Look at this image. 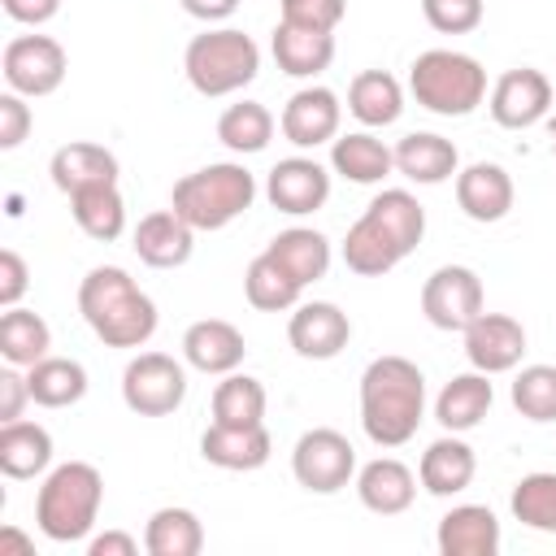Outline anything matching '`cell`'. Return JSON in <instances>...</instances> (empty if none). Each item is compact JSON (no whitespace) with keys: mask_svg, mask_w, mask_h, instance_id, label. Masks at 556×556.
Here are the masks:
<instances>
[{"mask_svg":"<svg viewBox=\"0 0 556 556\" xmlns=\"http://www.w3.org/2000/svg\"><path fill=\"white\" fill-rule=\"evenodd\" d=\"M426 421V374L408 356H374L361 374V430L374 447H404Z\"/></svg>","mask_w":556,"mask_h":556,"instance_id":"obj_1","label":"cell"},{"mask_svg":"<svg viewBox=\"0 0 556 556\" xmlns=\"http://www.w3.org/2000/svg\"><path fill=\"white\" fill-rule=\"evenodd\" d=\"M78 313L104 348H126V352H139L161 321L152 295L122 265L87 269V278L78 282Z\"/></svg>","mask_w":556,"mask_h":556,"instance_id":"obj_2","label":"cell"},{"mask_svg":"<svg viewBox=\"0 0 556 556\" xmlns=\"http://www.w3.org/2000/svg\"><path fill=\"white\" fill-rule=\"evenodd\" d=\"M104 504V473L91 460L52 465L35 495V526L52 543H83L96 530Z\"/></svg>","mask_w":556,"mask_h":556,"instance_id":"obj_3","label":"cell"},{"mask_svg":"<svg viewBox=\"0 0 556 556\" xmlns=\"http://www.w3.org/2000/svg\"><path fill=\"white\" fill-rule=\"evenodd\" d=\"M252 200H256V174L243 161H213L204 169H191L169 191V208L195 230L230 226L252 208Z\"/></svg>","mask_w":556,"mask_h":556,"instance_id":"obj_4","label":"cell"},{"mask_svg":"<svg viewBox=\"0 0 556 556\" xmlns=\"http://www.w3.org/2000/svg\"><path fill=\"white\" fill-rule=\"evenodd\" d=\"M408 96L434 117H469L486 100V70L456 48H430L408 65Z\"/></svg>","mask_w":556,"mask_h":556,"instance_id":"obj_5","label":"cell"},{"mask_svg":"<svg viewBox=\"0 0 556 556\" xmlns=\"http://www.w3.org/2000/svg\"><path fill=\"white\" fill-rule=\"evenodd\" d=\"M182 74L187 83L208 96V100H222V96H235L243 91L256 74H261V48L248 30L239 26H208L204 35H195L182 52Z\"/></svg>","mask_w":556,"mask_h":556,"instance_id":"obj_6","label":"cell"},{"mask_svg":"<svg viewBox=\"0 0 556 556\" xmlns=\"http://www.w3.org/2000/svg\"><path fill=\"white\" fill-rule=\"evenodd\" d=\"M187 400V369L169 352H135L122 369V404L139 417H169Z\"/></svg>","mask_w":556,"mask_h":556,"instance_id":"obj_7","label":"cell"},{"mask_svg":"<svg viewBox=\"0 0 556 556\" xmlns=\"http://www.w3.org/2000/svg\"><path fill=\"white\" fill-rule=\"evenodd\" d=\"M291 473L304 491L334 495L348 482H356V447L348 443V434H339L330 426H313L291 447Z\"/></svg>","mask_w":556,"mask_h":556,"instance_id":"obj_8","label":"cell"},{"mask_svg":"<svg viewBox=\"0 0 556 556\" xmlns=\"http://www.w3.org/2000/svg\"><path fill=\"white\" fill-rule=\"evenodd\" d=\"M0 74H4L9 91L26 96V100H43L65 83L70 56L52 35H13L4 43Z\"/></svg>","mask_w":556,"mask_h":556,"instance_id":"obj_9","label":"cell"},{"mask_svg":"<svg viewBox=\"0 0 556 556\" xmlns=\"http://www.w3.org/2000/svg\"><path fill=\"white\" fill-rule=\"evenodd\" d=\"M482 308H486V291H482L478 269H469V265H439L421 282V313L434 330L460 334Z\"/></svg>","mask_w":556,"mask_h":556,"instance_id":"obj_10","label":"cell"},{"mask_svg":"<svg viewBox=\"0 0 556 556\" xmlns=\"http://www.w3.org/2000/svg\"><path fill=\"white\" fill-rule=\"evenodd\" d=\"M486 109L495 117V126L504 130H530L539 122H547V109H552V83L543 70L534 65H517V70H504L486 96Z\"/></svg>","mask_w":556,"mask_h":556,"instance_id":"obj_11","label":"cell"},{"mask_svg":"<svg viewBox=\"0 0 556 556\" xmlns=\"http://www.w3.org/2000/svg\"><path fill=\"white\" fill-rule=\"evenodd\" d=\"M265 200L287 217H308L330 200V169L317 156H282L265 174Z\"/></svg>","mask_w":556,"mask_h":556,"instance_id":"obj_12","label":"cell"},{"mask_svg":"<svg viewBox=\"0 0 556 556\" xmlns=\"http://www.w3.org/2000/svg\"><path fill=\"white\" fill-rule=\"evenodd\" d=\"M339 122H343V104L330 87L321 83H308L300 87L287 104H282V117H278V130L287 143L295 148H321V143H334L339 139Z\"/></svg>","mask_w":556,"mask_h":556,"instance_id":"obj_13","label":"cell"},{"mask_svg":"<svg viewBox=\"0 0 556 556\" xmlns=\"http://www.w3.org/2000/svg\"><path fill=\"white\" fill-rule=\"evenodd\" d=\"M352 339V321L330 300H300L287 321V343L304 361H334Z\"/></svg>","mask_w":556,"mask_h":556,"instance_id":"obj_14","label":"cell"},{"mask_svg":"<svg viewBox=\"0 0 556 556\" xmlns=\"http://www.w3.org/2000/svg\"><path fill=\"white\" fill-rule=\"evenodd\" d=\"M460 334H465L469 365L482 369V374H508L526 356V326L517 317H508V313H486L482 308Z\"/></svg>","mask_w":556,"mask_h":556,"instance_id":"obj_15","label":"cell"},{"mask_svg":"<svg viewBox=\"0 0 556 556\" xmlns=\"http://www.w3.org/2000/svg\"><path fill=\"white\" fill-rule=\"evenodd\" d=\"M243 356H248V339L226 317H200L182 330V361L200 374H213V378L235 374Z\"/></svg>","mask_w":556,"mask_h":556,"instance_id":"obj_16","label":"cell"},{"mask_svg":"<svg viewBox=\"0 0 556 556\" xmlns=\"http://www.w3.org/2000/svg\"><path fill=\"white\" fill-rule=\"evenodd\" d=\"M513 200H517L513 178L495 161H473L456 174V204L469 222H482V226L504 222L513 213Z\"/></svg>","mask_w":556,"mask_h":556,"instance_id":"obj_17","label":"cell"},{"mask_svg":"<svg viewBox=\"0 0 556 556\" xmlns=\"http://www.w3.org/2000/svg\"><path fill=\"white\" fill-rule=\"evenodd\" d=\"M130 239H135L139 261L152 265V269H178V265H187L191 252H195V226L182 222L174 208H152V213H143Z\"/></svg>","mask_w":556,"mask_h":556,"instance_id":"obj_18","label":"cell"},{"mask_svg":"<svg viewBox=\"0 0 556 556\" xmlns=\"http://www.w3.org/2000/svg\"><path fill=\"white\" fill-rule=\"evenodd\" d=\"M473 473H478V456H473V447H469L460 434H452V430H443V434L421 452V460H417V482H421V491H426V495H439V500L460 495V491L473 482Z\"/></svg>","mask_w":556,"mask_h":556,"instance_id":"obj_19","label":"cell"},{"mask_svg":"<svg viewBox=\"0 0 556 556\" xmlns=\"http://www.w3.org/2000/svg\"><path fill=\"white\" fill-rule=\"evenodd\" d=\"M356 500L378 517H400L417 500V473L395 456H374L356 469Z\"/></svg>","mask_w":556,"mask_h":556,"instance_id":"obj_20","label":"cell"},{"mask_svg":"<svg viewBox=\"0 0 556 556\" xmlns=\"http://www.w3.org/2000/svg\"><path fill=\"white\" fill-rule=\"evenodd\" d=\"M439 556H495L500 552V517L486 504H452L434 530Z\"/></svg>","mask_w":556,"mask_h":556,"instance_id":"obj_21","label":"cell"},{"mask_svg":"<svg viewBox=\"0 0 556 556\" xmlns=\"http://www.w3.org/2000/svg\"><path fill=\"white\" fill-rule=\"evenodd\" d=\"M200 456L230 473H252L274 456V439L265 426H222L213 421L200 434Z\"/></svg>","mask_w":556,"mask_h":556,"instance_id":"obj_22","label":"cell"},{"mask_svg":"<svg viewBox=\"0 0 556 556\" xmlns=\"http://www.w3.org/2000/svg\"><path fill=\"white\" fill-rule=\"evenodd\" d=\"M391 152H395V174H404L417 187H439V182H447V178L460 174L456 143L443 139V135H434V130H413Z\"/></svg>","mask_w":556,"mask_h":556,"instance_id":"obj_23","label":"cell"},{"mask_svg":"<svg viewBox=\"0 0 556 556\" xmlns=\"http://www.w3.org/2000/svg\"><path fill=\"white\" fill-rule=\"evenodd\" d=\"M48 174H52V187L61 195H74L83 187H100V182H117L122 165L117 156L104 148V143H91V139H70L52 152L48 161Z\"/></svg>","mask_w":556,"mask_h":556,"instance_id":"obj_24","label":"cell"},{"mask_svg":"<svg viewBox=\"0 0 556 556\" xmlns=\"http://www.w3.org/2000/svg\"><path fill=\"white\" fill-rule=\"evenodd\" d=\"M339 256H343V265H348L356 278H382V274H391V269L404 261V248L391 239V230H387L374 213H361V217L348 226Z\"/></svg>","mask_w":556,"mask_h":556,"instance_id":"obj_25","label":"cell"},{"mask_svg":"<svg viewBox=\"0 0 556 556\" xmlns=\"http://www.w3.org/2000/svg\"><path fill=\"white\" fill-rule=\"evenodd\" d=\"M495 404V387H491V374L482 369H469V374H456L452 382H443V391L434 395V421L452 434H465L473 426H482V417L491 413Z\"/></svg>","mask_w":556,"mask_h":556,"instance_id":"obj_26","label":"cell"},{"mask_svg":"<svg viewBox=\"0 0 556 556\" xmlns=\"http://www.w3.org/2000/svg\"><path fill=\"white\" fill-rule=\"evenodd\" d=\"M269 52H274V61H278L282 74H291V78H317L334 61V35L330 30H304V26L278 22L274 35H269Z\"/></svg>","mask_w":556,"mask_h":556,"instance_id":"obj_27","label":"cell"},{"mask_svg":"<svg viewBox=\"0 0 556 556\" xmlns=\"http://www.w3.org/2000/svg\"><path fill=\"white\" fill-rule=\"evenodd\" d=\"M52 469V434L39 421H0V473L13 482L39 478Z\"/></svg>","mask_w":556,"mask_h":556,"instance_id":"obj_28","label":"cell"},{"mask_svg":"<svg viewBox=\"0 0 556 556\" xmlns=\"http://www.w3.org/2000/svg\"><path fill=\"white\" fill-rule=\"evenodd\" d=\"M330 169L356 187H378L395 169V152L374 130H352L330 143Z\"/></svg>","mask_w":556,"mask_h":556,"instance_id":"obj_29","label":"cell"},{"mask_svg":"<svg viewBox=\"0 0 556 556\" xmlns=\"http://www.w3.org/2000/svg\"><path fill=\"white\" fill-rule=\"evenodd\" d=\"M348 113L365 130H382V126L400 122V113H404V87H400V78L387 74V70H361L348 83Z\"/></svg>","mask_w":556,"mask_h":556,"instance_id":"obj_30","label":"cell"},{"mask_svg":"<svg viewBox=\"0 0 556 556\" xmlns=\"http://www.w3.org/2000/svg\"><path fill=\"white\" fill-rule=\"evenodd\" d=\"M265 252L300 282V287H308V282H317V278H326V269H330V239L321 235V230H313V226H291V230H278L269 243H265Z\"/></svg>","mask_w":556,"mask_h":556,"instance_id":"obj_31","label":"cell"},{"mask_svg":"<svg viewBox=\"0 0 556 556\" xmlns=\"http://www.w3.org/2000/svg\"><path fill=\"white\" fill-rule=\"evenodd\" d=\"M143 552L148 556H200L204 552V526L191 508L165 504L143 526Z\"/></svg>","mask_w":556,"mask_h":556,"instance_id":"obj_32","label":"cell"},{"mask_svg":"<svg viewBox=\"0 0 556 556\" xmlns=\"http://www.w3.org/2000/svg\"><path fill=\"white\" fill-rule=\"evenodd\" d=\"M70 213L78 222V230L96 243H113L126 230V200L117 191V182H100V187H83L70 195Z\"/></svg>","mask_w":556,"mask_h":556,"instance_id":"obj_33","label":"cell"},{"mask_svg":"<svg viewBox=\"0 0 556 556\" xmlns=\"http://www.w3.org/2000/svg\"><path fill=\"white\" fill-rule=\"evenodd\" d=\"M26 382H30V400L39 408H70L87 395V369L83 361L74 356H43L26 369Z\"/></svg>","mask_w":556,"mask_h":556,"instance_id":"obj_34","label":"cell"},{"mask_svg":"<svg viewBox=\"0 0 556 556\" xmlns=\"http://www.w3.org/2000/svg\"><path fill=\"white\" fill-rule=\"evenodd\" d=\"M52 352V330L35 308H4L0 313V356L4 365L30 369L35 361H43Z\"/></svg>","mask_w":556,"mask_h":556,"instance_id":"obj_35","label":"cell"},{"mask_svg":"<svg viewBox=\"0 0 556 556\" xmlns=\"http://www.w3.org/2000/svg\"><path fill=\"white\" fill-rule=\"evenodd\" d=\"M274 113L261 104V100H239V104H226L222 117H217V139L235 152V156H252V152H265L269 139H274Z\"/></svg>","mask_w":556,"mask_h":556,"instance_id":"obj_36","label":"cell"},{"mask_svg":"<svg viewBox=\"0 0 556 556\" xmlns=\"http://www.w3.org/2000/svg\"><path fill=\"white\" fill-rule=\"evenodd\" d=\"M243 295H248V304L261 308V313H287V308L300 304L304 287H300L269 252H261V256H252V265L243 269Z\"/></svg>","mask_w":556,"mask_h":556,"instance_id":"obj_37","label":"cell"},{"mask_svg":"<svg viewBox=\"0 0 556 556\" xmlns=\"http://www.w3.org/2000/svg\"><path fill=\"white\" fill-rule=\"evenodd\" d=\"M265 408L269 395L261 387V378L252 374H222L217 391H213V421L222 426H265Z\"/></svg>","mask_w":556,"mask_h":556,"instance_id":"obj_38","label":"cell"},{"mask_svg":"<svg viewBox=\"0 0 556 556\" xmlns=\"http://www.w3.org/2000/svg\"><path fill=\"white\" fill-rule=\"evenodd\" d=\"M508 508H513V521H521L526 530L556 534V469L526 473V478L513 486Z\"/></svg>","mask_w":556,"mask_h":556,"instance_id":"obj_39","label":"cell"},{"mask_svg":"<svg viewBox=\"0 0 556 556\" xmlns=\"http://www.w3.org/2000/svg\"><path fill=\"white\" fill-rule=\"evenodd\" d=\"M508 400L526 421H556V365H521Z\"/></svg>","mask_w":556,"mask_h":556,"instance_id":"obj_40","label":"cell"},{"mask_svg":"<svg viewBox=\"0 0 556 556\" xmlns=\"http://www.w3.org/2000/svg\"><path fill=\"white\" fill-rule=\"evenodd\" d=\"M421 13L439 35H469L482 26L486 4L482 0H421Z\"/></svg>","mask_w":556,"mask_h":556,"instance_id":"obj_41","label":"cell"},{"mask_svg":"<svg viewBox=\"0 0 556 556\" xmlns=\"http://www.w3.org/2000/svg\"><path fill=\"white\" fill-rule=\"evenodd\" d=\"M348 0H278V22L304 26V30H330L343 22Z\"/></svg>","mask_w":556,"mask_h":556,"instance_id":"obj_42","label":"cell"},{"mask_svg":"<svg viewBox=\"0 0 556 556\" xmlns=\"http://www.w3.org/2000/svg\"><path fill=\"white\" fill-rule=\"evenodd\" d=\"M30 126H35V113H30L26 96L4 91V96H0V148H4V152L22 148L26 135H30Z\"/></svg>","mask_w":556,"mask_h":556,"instance_id":"obj_43","label":"cell"},{"mask_svg":"<svg viewBox=\"0 0 556 556\" xmlns=\"http://www.w3.org/2000/svg\"><path fill=\"white\" fill-rule=\"evenodd\" d=\"M26 287H30V269H26L22 252L4 248L0 252V308H17L22 295H26Z\"/></svg>","mask_w":556,"mask_h":556,"instance_id":"obj_44","label":"cell"},{"mask_svg":"<svg viewBox=\"0 0 556 556\" xmlns=\"http://www.w3.org/2000/svg\"><path fill=\"white\" fill-rule=\"evenodd\" d=\"M30 404V382H26V369L9 365L0 369V421H17Z\"/></svg>","mask_w":556,"mask_h":556,"instance_id":"obj_45","label":"cell"},{"mask_svg":"<svg viewBox=\"0 0 556 556\" xmlns=\"http://www.w3.org/2000/svg\"><path fill=\"white\" fill-rule=\"evenodd\" d=\"M0 9L17 22V26H43L61 13V0H0Z\"/></svg>","mask_w":556,"mask_h":556,"instance_id":"obj_46","label":"cell"},{"mask_svg":"<svg viewBox=\"0 0 556 556\" xmlns=\"http://www.w3.org/2000/svg\"><path fill=\"white\" fill-rule=\"evenodd\" d=\"M87 556H139V543L126 530H104L87 539Z\"/></svg>","mask_w":556,"mask_h":556,"instance_id":"obj_47","label":"cell"},{"mask_svg":"<svg viewBox=\"0 0 556 556\" xmlns=\"http://www.w3.org/2000/svg\"><path fill=\"white\" fill-rule=\"evenodd\" d=\"M195 22H204V26H217V22H226V17H235V9H239V0H178Z\"/></svg>","mask_w":556,"mask_h":556,"instance_id":"obj_48","label":"cell"},{"mask_svg":"<svg viewBox=\"0 0 556 556\" xmlns=\"http://www.w3.org/2000/svg\"><path fill=\"white\" fill-rule=\"evenodd\" d=\"M9 552H17V556H35V539H26L17 526H4V530H0V556H9Z\"/></svg>","mask_w":556,"mask_h":556,"instance_id":"obj_49","label":"cell"},{"mask_svg":"<svg viewBox=\"0 0 556 556\" xmlns=\"http://www.w3.org/2000/svg\"><path fill=\"white\" fill-rule=\"evenodd\" d=\"M547 139H552V156H556V117H547Z\"/></svg>","mask_w":556,"mask_h":556,"instance_id":"obj_50","label":"cell"}]
</instances>
